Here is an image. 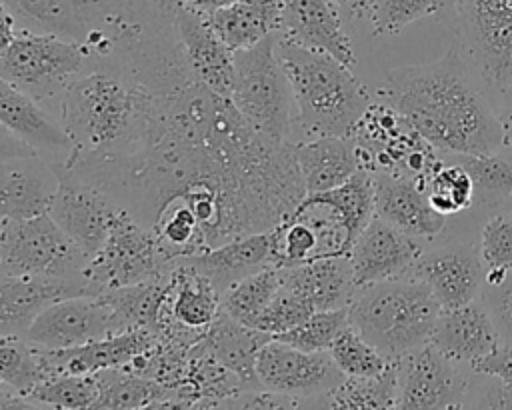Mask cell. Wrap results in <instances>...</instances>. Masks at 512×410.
<instances>
[{
	"instance_id": "obj_45",
	"label": "cell",
	"mask_w": 512,
	"mask_h": 410,
	"mask_svg": "<svg viewBox=\"0 0 512 410\" xmlns=\"http://www.w3.org/2000/svg\"><path fill=\"white\" fill-rule=\"evenodd\" d=\"M474 372L490 374L512 386V344L510 342H500L490 354L484 358L476 360L470 366Z\"/></svg>"
},
{
	"instance_id": "obj_41",
	"label": "cell",
	"mask_w": 512,
	"mask_h": 410,
	"mask_svg": "<svg viewBox=\"0 0 512 410\" xmlns=\"http://www.w3.org/2000/svg\"><path fill=\"white\" fill-rule=\"evenodd\" d=\"M312 314H314V310H312V306L306 300H302L292 290L280 286L276 296L254 318L250 328L266 332L270 336H278V334H284V332L300 326Z\"/></svg>"
},
{
	"instance_id": "obj_7",
	"label": "cell",
	"mask_w": 512,
	"mask_h": 410,
	"mask_svg": "<svg viewBox=\"0 0 512 410\" xmlns=\"http://www.w3.org/2000/svg\"><path fill=\"white\" fill-rule=\"evenodd\" d=\"M88 62L90 52L82 42L18 28L12 42L0 48V80L40 102L52 100Z\"/></svg>"
},
{
	"instance_id": "obj_10",
	"label": "cell",
	"mask_w": 512,
	"mask_h": 410,
	"mask_svg": "<svg viewBox=\"0 0 512 410\" xmlns=\"http://www.w3.org/2000/svg\"><path fill=\"white\" fill-rule=\"evenodd\" d=\"M472 368L450 360L432 342L398 360L396 408H464Z\"/></svg>"
},
{
	"instance_id": "obj_34",
	"label": "cell",
	"mask_w": 512,
	"mask_h": 410,
	"mask_svg": "<svg viewBox=\"0 0 512 410\" xmlns=\"http://www.w3.org/2000/svg\"><path fill=\"white\" fill-rule=\"evenodd\" d=\"M424 188L434 210H438L446 218L456 216L474 206L472 176L450 154H442L440 162L424 180Z\"/></svg>"
},
{
	"instance_id": "obj_33",
	"label": "cell",
	"mask_w": 512,
	"mask_h": 410,
	"mask_svg": "<svg viewBox=\"0 0 512 410\" xmlns=\"http://www.w3.org/2000/svg\"><path fill=\"white\" fill-rule=\"evenodd\" d=\"M398 360L374 378L346 376L336 388L320 398L322 408H396Z\"/></svg>"
},
{
	"instance_id": "obj_29",
	"label": "cell",
	"mask_w": 512,
	"mask_h": 410,
	"mask_svg": "<svg viewBox=\"0 0 512 410\" xmlns=\"http://www.w3.org/2000/svg\"><path fill=\"white\" fill-rule=\"evenodd\" d=\"M206 16L220 38L236 52L280 32L282 0H238Z\"/></svg>"
},
{
	"instance_id": "obj_20",
	"label": "cell",
	"mask_w": 512,
	"mask_h": 410,
	"mask_svg": "<svg viewBox=\"0 0 512 410\" xmlns=\"http://www.w3.org/2000/svg\"><path fill=\"white\" fill-rule=\"evenodd\" d=\"M160 334L150 330H126L74 348L42 350L48 378L54 374H94L104 368L128 366L136 356L156 346Z\"/></svg>"
},
{
	"instance_id": "obj_28",
	"label": "cell",
	"mask_w": 512,
	"mask_h": 410,
	"mask_svg": "<svg viewBox=\"0 0 512 410\" xmlns=\"http://www.w3.org/2000/svg\"><path fill=\"white\" fill-rule=\"evenodd\" d=\"M24 30L84 42L94 0H0Z\"/></svg>"
},
{
	"instance_id": "obj_3",
	"label": "cell",
	"mask_w": 512,
	"mask_h": 410,
	"mask_svg": "<svg viewBox=\"0 0 512 410\" xmlns=\"http://www.w3.org/2000/svg\"><path fill=\"white\" fill-rule=\"evenodd\" d=\"M348 312L350 326L396 362L432 340L442 306L426 282L406 274L360 288Z\"/></svg>"
},
{
	"instance_id": "obj_46",
	"label": "cell",
	"mask_w": 512,
	"mask_h": 410,
	"mask_svg": "<svg viewBox=\"0 0 512 410\" xmlns=\"http://www.w3.org/2000/svg\"><path fill=\"white\" fill-rule=\"evenodd\" d=\"M496 112L502 124V134H504V146L512 148V84L500 94L496 100Z\"/></svg>"
},
{
	"instance_id": "obj_31",
	"label": "cell",
	"mask_w": 512,
	"mask_h": 410,
	"mask_svg": "<svg viewBox=\"0 0 512 410\" xmlns=\"http://www.w3.org/2000/svg\"><path fill=\"white\" fill-rule=\"evenodd\" d=\"M172 274L162 280L112 288L98 298L108 304L116 316L120 332L150 330L160 334L164 324V306L170 292Z\"/></svg>"
},
{
	"instance_id": "obj_9",
	"label": "cell",
	"mask_w": 512,
	"mask_h": 410,
	"mask_svg": "<svg viewBox=\"0 0 512 410\" xmlns=\"http://www.w3.org/2000/svg\"><path fill=\"white\" fill-rule=\"evenodd\" d=\"M256 374L262 388L304 398L308 408H320V398L346 378L328 350L306 352L276 338L260 348Z\"/></svg>"
},
{
	"instance_id": "obj_2",
	"label": "cell",
	"mask_w": 512,
	"mask_h": 410,
	"mask_svg": "<svg viewBox=\"0 0 512 410\" xmlns=\"http://www.w3.org/2000/svg\"><path fill=\"white\" fill-rule=\"evenodd\" d=\"M278 58L292 90L294 142L350 136L372 98L350 66L328 52L278 36Z\"/></svg>"
},
{
	"instance_id": "obj_24",
	"label": "cell",
	"mask_w": 512,
	"mask_h": 410,
	"mask_svg": "<svg viewBox=\"0 0 512 410\" xmlns=\"http://www.w3.org/2000/svg\"><path fill=\"white\" fill-rule=\"evenodd\" d=\"M280 270L282 286L306 300L314 312L348 308L358 294L350 256H326Z\"/></svg>"
},
{
	"instance_id": "obj_47",
	"label": "cell",
	"mask_w": 512,
	"mask_h": 410,
	"mask_svg": "<svg viewBox=\"0 0 512 410\" xmlns=\"http://www.w3.org/2000/svg\"><path fill=\"white\" fill-rule=\"evenodd\" d=\"M332 2L342 12L344 20H356V18L366 16L368 4H370V0H332Z\"/></svg>"
},
{
	"instance_id": "obj_6",
	"label": "cell",
	"mask_w": 512,
	"mask_h": 410,
	"mask_svg": "<svg viewBox=\"0 0 512 410\" xmlns=\"http://www.w3.org/2000/svg\"><path fill=\"white\" fill-rule=\"evenodd\" d=\"M452 12L454 42L480 88L496 104L512 84V0H458Z\"/></svg>"
},
{
	"instance_id": "obj_38",
	"label": "cell",
	"mask_w": 512,
	"mask_h": 410,
	"mask_svg": "<svg viewBox=\"0 0 512 410\" xmlns=\"http://www.w3.org/2000/svg\"><path fill=\"white\" fill-rule=\"evenodd\" d=\"M330 356L344 376L374 378L388 370L392 360L380 354L356 328L348 326L330 346Z\"/></svg>"
},
{
	"instance_id": "obj_44",
	"label": "cell",
	"mask_w": 512,
	"mask_h": 410,
	"mask_svg": "<svg viewBox=\"0 0 512 410\" xmlns=\"http://www.w3.org/2000/svg\"><path fill=\"white\" fill-rule=\"evenodd\" d=\"M464 408H512V386L496 376L472 370Z\"/></svg>"
},
{
	"instance_id": "obj_13",
	"label": "cell",
	"mask_w": 512,
	"mask_h": 410,
	"mask_svg": "<svg viewBox=\"0 0 512 410\" xmlns=\"http://www.w3.org/2000/svg\"><path fill=\"white\" fill-rule=\"evenodd\" d=\"M408 274L426 282L442 310H448L480 296L486 268L476 244L448 242L422 250Z\"/></svg>"
},
{
	"instance_id": "obj_8",
	"label": "cell",
	"mask_w": 512,
	"mask_h": 410,
	"mask_svg": "<svg viewBox=\"0 0 512 410\" xmlns=\"http://www.w3.org/2000/svg\"><path fill=\"white\" fill-rule=\"evenodd\" d=\"M174 260L162 252L150 228L120 208L104 246L90 258L86 296H100L112 288L162 280L172 274Z\"/></svg>"
},
{
	"instance_id": "obj_17",
	"label": "cell",
	"mask_w": 512,
	"mask_h": 410,
	"mask_svg": "<svg viewBox=\"0 0 512 410\" xmlns=\"http://www.w3.org/2000/svg\"><path fill=\"white\" fill-rule=\"evenodd\" d=\"M60 178L52 160L44 156H12L0 164V216L32 218L48 214Z\"/></svg>"
},
{
	"instance_id": "obj_12",
	"label": "cell",
	"mask_w": 512,
	"mask_h": 410,
	"mask_svg": "<svg viewBox=\"0 0 512 410\" xmlns=\"http://www.w3.org/2000/svg\"><path fill=\"white\" fill-rule=\"evenodd\" d=\"M120 334L116 316L98 296H70L50 304L24 338L44 350H60Z\"/></svg>"
},
{
	"instance_id": "obj_40",
	"label": "cell",
	"mask_w": 512,
	"mask_h": 410,
	"mask_svg": "<svg viewBox=\"0 0 512 410\" xmlns=\"http://www.w3.org/2000/svg\"><path fill=\"white\" fill-rule=\"evenodd\" d=\"M438 12V0H370L366 16L374 36H396L406 26Z\"/></svg>"
},
{
	"instance_id": "obj_30",
	"label": "cell",
	"mask_w": 512,
	"mask_h": 410,
	"mask_svg": "<svg viewBox=\"0 0 512 410\" xmlns=\"http://www.w3.org/2000/svg\"><path fill=\"white\" fill-rule=\"evenodd\" d=\"M94 374L100 384V396L94 408H182L176 388L150 376L122 366L104 368Z\"/></svg>"
},
{
	"instance_id": "obj_35",
	"label": "cell",
	"mask_w": 512,
	"mask_h": 410,
	"mask_svg": "<svg viewBox=\"0 0 512 410\" xmlns=\"http://www.w3.org/2000/svg\"><path fill=\"white\" fill-rule=\"evenodd\" d=\"M282 286V270L278 266H268L256 274L230 286L220 294V310L230 318L250 326L254 318L268 306Z\"/></svg>"
},
{
	"instance_id": "obj_14",
	"label": "cell",
	"mask_w": 512,
	"mask_h": 410,
	"mask_svg": "<svg viewBox=\"0 0 512 410\" xmlns=\"http://www.w3.org/2000/svg\"><path fill=\"white\" fill-rule=\"evenodd\" d=\"M422 250L418 238L374 214L348 254L358 290L382 280L406 276Z\"/></svg>"
},
{
	"instance_id": "obj_5",
	"label": "cell",
	"mask_w": 512,
	"mask_h": 410,
	"mask_svg": "<svg viewBox=\"0 0 512 410\" xmlns=\"http://www.w3.org/2000/svg\"><path fill=\"white\" fill-rule=\"evenodd\" d=\"M90 258L50 214L0 220V274L60 278L86 294Z\"/></svg>"
},
{
	"instance_id": "obj_48",
	"label": "cell",
	"mask_w": 512,
	"mask_h": 410,
	"mask_svg": "<svg viewBox=\"0 0 512 410\" xmlns=\"http://www.w3.org/2000/svg\"><path fill=\"white\" fill-rule=\"evenodd\" d=\"M176 2H180L182 6L192 8V10H196V12L210 14V12H214V10L222 8V6H228V4L238 2V0H176Z\"/></svg>"
},
{
	"instance_id": "obj_11",
	"label": "cell",
	"mask_w": 512,
	"mask_h": 410,
	"mask_svg": "<svg viewBox=\"0 0 512 410\" xmlns=\"http://www.w3.org/2000/svg\"><path fill=\"white\" fill-rule=\"evenodd\" d=\"M52 164L60 186L48 214L88 256H94L104 246L122 206L104 190L68 174L58 162Z\"/></svg>"
},
{
	"instance_id": "obj_27",
	"label": "cell",
	"mask_w": 512,
	"mask_h": 410,
	"mask_svg": "<svg viewBox=\"0 0 512 410\" xmlns=\"http://www.w3.org/2000/svg\"><path fill=\"white\" fill-rule=\"evenodd\" d=\"M220 314V294L214 284L184 262L174 260L170 292L164 306V326L204 334Z\"/></svg>"
},
{
	"instance_id": "obj_43",
	"label": "cell",
	"mask_w": 512,
	"mask_h": 410,
	"mask_svg": "<svg viewBox=\"0 0 512 410\" xmlns=\"http://www.w3.org/2000/svg\"><path fill=\"white\" fill-rule=\"evenodd\" d=\"M480 298L492 314L502 342L512 344V270L506 272L502 280L484 284Z\"/></svg>"
},
{
	"instance_id": "obj_42",
	"label": "cell",
	"mask_w": 512,
	"mask_h": 410,
	"mask_svg": "<svg viewBox=\"0 0 512 410\" xmlns=\"http://www.w3.org/2000/svg\"><path fill=\"white\" fill-rule=\"evenodd\" d=\"M478 248L486 270H512V210L498 212L484 222Z\"/></svg>"
},
{
	"instance_id": "obj_39",
	"label": "cell",
	"mask_w": 512,
	"mask_h": 410,
	"mask_svg": "<svg viewBox=\"0 0 512 410\" xmlns=\"http://www.w3.org/2000/svg\"><path fill=\"white\" fill-rule=\"evenodd\" d=\"M348 326H350L348 308L320 310V312H314L300 326H296L284 334L272 336V338L286 342L290 346H296L300 350H306V352H322V350H330L334 340Z\"/></svg>"
},
{
	"instance_id": "obj_23",
	"label": "cell",
	"mask_w": 512,
	"mask_h": 410,
	"mask_svg": "<svg viewBox=\"0 0 512 410\" xmlns=\"http://www.w3.org/2000/svg\"><path fill=\"white\" fill-rule=\"evenodd\" d=\"M176 260L206 276L214 284L218 294H224L230 286L244 280L246 276L274 266L272 234L270 230H264L238 236L206 252L182 256Z\"/></svg>"
},
{
	"instance_id": "obj_25",
	"label": "cell",
	"mask_w": 512,
	"mask_h": 410,
	"mask_svg": "<svg viewBox=\"0 0 512 410\" xmlns=\"http://www.w3.org/2000/svg\"><path fill=\"white\" fill-rule=\"evenodd\" d=\"M268 340H272L270 334L250 328L220 310L218 318L190 350L210 356L236 374L246 390H256L262 388L256 374V358Z\"/></svg>"
},
{
	"instance_id": "obj_32",
	"label": "cell",
	"mask_w": 512,
	"mask_h": 410,
	"mask_svg": "<svg viewBox=\"0 0 512 410\" xmlns=\"http://www.w3.org/2000/svg\"><path fill=\"white\" fill-rule=\"evenodd\" d=\"M472 176L474 204L500 208L512 202V148H498L488 154H450Z\"/></svg>"
},
{
	"instance_id": "obj_4",
	"label": "cell",
	"mask_w": 512,
	"mask_h": 410,
	"mask_svg": "<svg viewBox=\"0 0 512 410\" xmlns=\"http://www.w3.org/2000/svg\"><path fill=\"white\" fill-rule=\"evenodd\" d=\"M278 36L280 32L234 52L230 100L256 132L292 142V90L278 58Z\"/></svg>"
},
{
	"instance_id": "obj_19",
	"label": "cell",
	"mask_w": 512,
	"mask_h": 410,
	"mask_svg": "<svg viewBox=\"0 0 512 410\" xmlns=\"http://www.w3.org/2000/svg\"><path fill=\"white\" fill-rule=\"evenodd\" d=\"M374 214L418 240H432L446 226L418 180L386 172L374 174Z\"/></svg>"
},
{
	"instance_id": "obj_16",
	"label": "cell",
	"mask_w": 512,
	"mask_h": 410,
	"mask_svg": "<svg viewBox=\"0 0 512 410\" xmlns=\"http://www.w3.org/2000/svg\"><path fill=\"white\" fill-rule=\"evenodd\" d=\"M0 124L34 154L52 162H64L74 152V144L60 120H54L40 100L0 80Z\"/></svg>"
},
{
	"instance_id": "obj_37",
	"label": "cell",
	"mask_w": 512,
	"mask_h": 410,
	"mask_svg": "<svg viewBox=\"0 0 512 410\" xmlns=\"http://www.w3.org/2000/svg\"><path fill=\"white\" fill-rule=\"evenodd\" d=\"M100 396L96 374H54L26 398L32 408H94Z\"/></svg>"
},
{
	"instance_id": "obj_18",
	"label": "cell",
	"mask_w": 512,
	"mask_h": 410,
	"mask_svg": "<svg viewBox=\"0 0 512 410\" xmlns=\"http://www.w3.org/2000/svg\"><path fill=\"white\" fill-rule=\"evenodd\" d=\"M280 34L300 46L328 52L350 68L356 66L352 38L332 0H282Z\"/></svg>"
},
{
	"instance_id": "obj_22",
	"label": "cell",
	"mask_w": 512,
	"mask_h": 410,
	"mask_svg": "<svg viewBox=\"0 0 512 410\" xmlns=\"http://www.w3.org/2000/svg\"><path fill=\"white\" fill-rule=\"evenodd\" d=\"M430 342L450 360L472 366L490 354L502 338L492 314L478 296L468 304L442 310Z\"/></svg>"
},
{
	"instance_id": "obj_1",
	"label": "cell",
	"mask_w": 512,
	"mask_h": 410,
	"mask_svg": "<svg viewBox=\"0 0 512 410\" xmlns=\"http://www.w3.org/2000/svg\"><path fill=\"white\" fill-rule=\"evenodd\" d=\"M376 98L392 104L442 154H488L504 146L498 112L456 42L434 62L388 70Z\"/></svg>"
},
{
	"instance_id": "obj_36",
	"label": "cell",
	"mask_w": 512,
	"mask_h": 410,
	"mask_svg": "<svg viewBox=\"0 0 512 410\" xmlns=\"http://www.w3.org/2000/svg\"><path fill=\"white\" fill-rule=\"evenodd\" d=\"M48 378L42 350L20 336H0V384L28 396Z\"/></svg>"
},
{
	"instance_id": "obj_21",
	"label": "cell",
	"mask_w": 512,
	"mask_h": 410,
	"mask_svg": "<svg viewBox=\"0 0 512 410\" xmlns=\"http://www.w3.org/2000/svg\"><path fill=\"white\" fill-rule=\"evenodd\" d=\"M82 294V286L60 278L0 274V336L24 338L50 304Z\"/></svg>"
},
{
	"instance_id": "obj_49",
	"label": "cell",
	"mask_w": 512,
	"mask_h": 410,
	"mask_svg": "<svg viewBox=\"0 0 512 410\" xmlns=\"http://www.w3.org/2000/svg\"><path fill=\"white\" fill-rule=\"evenodd\" d=\"M438 4H440V12H450L456 8L458 0H438Z\"/></svg>"
},
{
	"instance_id": "obj_26",
	"label": "cell",
	"mask_w": 512,
	"mask_h": 410,
	"mask_svg": "<svg viewBox=\"0 0 512 410\" xmlns=\"http://www.w3.org/2000/svg\"><path fill=\"white\" fill-rule=\"evenodd\" d=\"M292 144L306 194L332 190L360 170L352 136H322Z\"/></svg>"
},
{
	"instance_id": "obj_15",
	"label": "cell",
	"mask_w": 512,
	"mask_h": 410,
	"mask_svg": "<svg viewBox=\"0 0 512 410\" xmlns=\"http://www.w3.org/2000/svg\"><path fill=\"white\" fill-rule=\"evenodd\" d=\"M174 28L188 66L212 92L230 98L234 82V50L220 38L208 16L172 0Z\"/></svg>"
}]
</instances>
